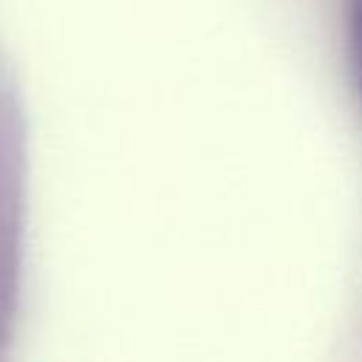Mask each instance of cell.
<instances>
[{
  "label": "cell",
  "mask_w": 362,
  "mask_h": 362,
  "mask_svg": "<svg viewBox=\"0 0 362 362\" xmlns=\"http://www.w3.org/2000/svg\"><path fill=\"white\" fill-rule=\"evenodd\" d=\"M351 57L362 88V0H351Z\"/></svg>",
  "instance_id": "cell-1"
}]
</instances>
